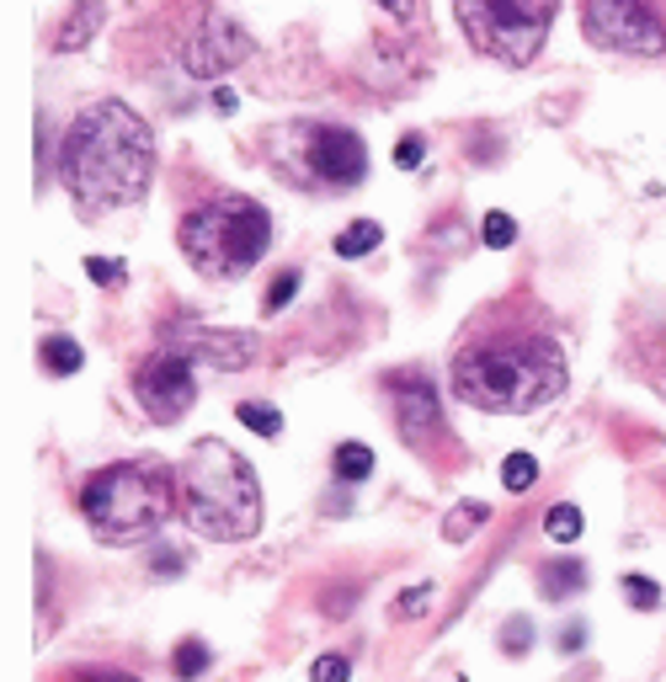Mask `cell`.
Segmentation results:
<instances>
[{"label":"cell","instance_id":"obj_1","mask_svg":"<svg viewBox=\"0 0 666 682\" xmlns=\"http://www.w3.org/2000/svg\"><path fill=\"white\" fill-rule=\"evenodd\" d=\"M565 378H571L565 342L528 294L475 314L453 363H448L453 395L475 411H490V416L539 411L565 389Z\"/></svg>","mask_w":666,"mask_h":682},{"label":"cell","instance_id":"obj_2","mask_svg":"<svg viewBox=\"0 0 666 682\" xmlns=\"http://www.w3.org/2000/svg\"><path fill=\"white\" fill-rule=\"evenodd\" d=\"M150 177H155V133L128 102L102 96L80 107L75 124L64 128L60 186L80 208V219H102L139 203L150 192Z\"/></svg>","mask_w":666,"mask_h":682},{"label":"cell","instance_id":"obj_3","mask_svg":"<svg viewBox=\"0 0 666 682\" xmlns=\"http://www.w3.org/2000/svg\"><path fill=\"white\" fill-rule=\"evenodd\" d=\"M177 486H182V523L197 539L241 544L261 528V480L230 442L197 437L177 469Z\"/></svg>","mask_w":666,"mask_h":682},{"label":"cell","instance_id":"obj_4","mask_svg":"<svg viewBox=\"0 0 666 682\" xmlns=\"http://www.w3.org/2000/svg\"><path fill=\"white\" fill-rule=\"evenodd\" d=\"M80 512L102 544H144L171 517H182V486L177 469L161 459H118L102 464L80 486Z\"/></svg>","mask_w":666,"mask_h":682},{"label":"cell","instance_id":"obj_5","mask_svg":"<svg viewBox=\"0 0 666 682\" xmlns=\"http://www.w3.org/2000/svg\"><path fill=\"white\" fill-rule=\"evenodd\" d=\"M177 246H182V256L192 261L197 278L241 283L272 246V219L245 192H208V197H197V203L182 208Z\"/></svg>","mask_w":666,"mask_h":682},{"label":"cell","instance_id":"obj_6","mask_svg":"<svg viewBox=\"0 0 666 682\" xmlns=\"http://www.w3.org/2000/svg\"><path fill=\"white\" fill-rule=\"evenodd\" d=\"M464 38L475 43V54L523 69L539 60L549 27L560 16V0H453Z\"/></svg>","mask_w":666,"mask_h":682},{"label":"cell","instance_id":"obj_7","mask_svg":"<svg viewBox=\"0 0 666 682\" xmlns=\"http://www.w3.org/2000/svg\"><path fill=\"white\" fill-rule=\"evenodd\" d=\"M592 49L624 60H666V0H581Z\"/></svg>","mask_w":666,"mask_h":682},{"label":"cell","instance_id":"obj_8","mask_svg":"<svg viewBox=\"0 0 666 682\" xmlns=\"http://www.w3.org/2000/svg\"><path fill=\"white\" fill-rule=\"evenodd\" d=\"M384 384H389V400H395V427H400V442H406L417 459H426V464L453 469L464 448H459V437H453L448 416H443L437 384H432L422 369L389 373Z\"/></svg>","mask_w":666,"mask_h":682},{"label":"cell","instance_id":"obj_9","mask_svg":"<svg viewBox=\"0 0 666 682\" xmlns=\"http://www.w3.org/2000/svg\"><path fill=\"white\" fill-rule=\"evenodd\" d=\"M294 160L315 186L342 192L368 177V144L358 128L342 124H294Z\"/></svg>","mask_w":666,"mask_h":682},{"label":"cell","instance_id":"obj_10","mask_svg":"<svg viewBox=\"0 0 666 682\" xmlns=\"http://www.w3.org/2000/svg\"><path fill=\"white\" fill-rule=\"evenodd\" d=\"M133 395H139V406H144V416H150L155 427H177L187 411L197 406L192 358L171 352V347L150 352V358L139 363V373H133Z\"/></svg>","mask_w":666,"mask_h":682},{"label":"cell","instance_id":"obj_11","mask_svg":"<svg viewBox=\"0 0 666 682\" xmlns=\"http://www.w3.org/2000/svg\"><path fill=\"white\" fill-rule=\"evenodd\" d=\"M177 60H182L187 75H197V80H214V75L235 69L241 60H251V33H245L241 22H230L225 11L203 5V11L192 16L187 38L177 43Z\"/></svg>","mask_w":666,"mask_h":682},{"label":"cell","instance_id":"obj_12","mask_svg":"<svg viewBox=\"0 0 666 682\" xmlns=\"http://www.w3.org/2000/svg\"><path fill=\"white\" fill-rule=\"evenodd\" d=\"M171 352H182L192 363H208L219 373H241L261 358V342L251 331H182L177 342H166Z\"/></svg>","mask_w":666,"mask_h":682},{"label":"cell","instance_id":"obj_13","mask_svg":"<svg viewBox=\"0 0 666 682\" xmlns=\"http://www.w3.org/2000/svg\"><path fill=\"white\" fill-rule=\"evenodd\" d=\"M97 27H102V0H75V11L54 27V49H60V54L86 49V43L97 38Z\"/></svg>","mask_w":666,"mask_h":682},{"label":"cell","instance_id":"obj_14","mask_svg":"<svg viewBox=\"0 0 666 682\" xmlns=\"http://www.w3.org/2000/svg\"><path fill=\"white\" fill-rule=\"evenodd\" d=\"M581 587H587V565L581 559H549L545 570H539V597H549V603H565Z\"/></svg>","mask_w":666,"mask_h":682},{"label":"cell","instance_id":"obj_15","mask_svg":"<svg viewBox=\"0 0 666 682\" xmlns=\"http://www.w3.org/2000/svg\"><path fill=\"white\" fill-rule=\"evenodd\" d=\"M331 469H336L342 486H358V480L373 475V448H368V442H342L336 459H331Z\"/></svg>","mask_w":666,"mask_h":682},{"label":"cell","instance_id":"obj_16","mask_svg":"<svg viewBox=\"0 0 666 682\" xmlns=\"http://www.w3.org/2000/svg\"><path fill=\"white\" fill-rule=\"evenodd\" d=\"M581 528H587V517H581V506H571V501H560V506H549L545 512V533L554 539V544H576Z\"/></svg>","mask_w":666,"mask_h":682},{"label":"cell","instance_id":"obj_17","mask_svg":"<svg viewBox=\"0 0 666 682\" xmlns=\"http://www.w3.org/2000/svg\"><path fill=\"white\" fill-rule=\"evenodd\" d=\"M384 246V230L373 224V219H358V224H347L342 235H336V256H368V250H379Z\"/></svg>","mask_w":666,"mask_h":682},{"label":"cell","instance_id":"obj_18","mask_svg":"<svg viewBox=\"0 0 666 682\" xmlns=\"http://www.w3.org/2000/svg\"><path fill=\"white\" fill-rule=\"evenodd\" d=\"M485 517H490V506H485V501H459V506H453V517L443 523V539H448V544H464Z\"/></svg>","mask_w":666,"mask_h":682},{"label":"cell","instance_id":"obj_19","mask_svg":"<svg viewBox=\"0 0 666 682\" xmlns=\"http://www.w3.org/2000/svg\"><path fill=\"white\" fill-rule=\"evenodd\" d=\"M235 422L251 427L256 437H278V433H283V411H278V406H261V400H241V406H235Z\"/></svg>","mask_w":666,"mask_h":682},{"label":"cell","instance_id":"obj_20","mask_svg":"<svg viewBox=\"0 0 666 682\" xmlns=\"http://www.w3.org/2000/svg\"><path fill=\"white\" fill-rule=\"evenodd\" d=\"M208 661H214V651H208L203 640H182L177 656H171V672H177V682H197L208 672Z\"/></svg>","mask_w":666,"mask_h":682},{"label":"cell","instance_id":"obj_21","mask_svg":"<svg viewBox=\"0 0 666 682\" xmlns=\"http://www.w3.org/2000/svg\"><path fill=\"white\" fill-rule=\"evenodd\" d=\"M80 342H69V336H49L43 342V369L60 373V378H69V373H80Z\"/></svg>","mask_w":666,"mask_h":682},{"label":"cell","instance_id":"obj_22","mask_svg":"<svg viewBox=\"0 0 666 682\" xmlns=\"http://www.w3.org/2000/svg\"><path fill=\"white\" fill-rule=\"evenodd\" d=\"M539 480V464H534V453H512L507 464H501V486L507 491H528Z\"/></svg>","mask_w":666,"mask_h":682},{"label":"cell","instance_id":"obj_23","mask_svg":"<svg viewBox=\"0 0 666 682\" xmlns=\"http://www.w3.org/2000/svg\"><path fill=\"white\" fill-rule=\"evenodd\" d=\"M618 592H624V597H629V608H640V614L662 608V587H656V581H645V576H624V581H618Z\"/></svg>","mask_w":666,"mask_h":682},{"label":"cell","instance_id":"obj_24","mask_svg":"<svg viewBox=\"0 0 666 682\" xmlns=\"http://www.w3.org/2000/svg\"><path fill=\"white\" fill-rule=\"evenodd\" d=\"M481 235H485V246H490V250H507L512 241H517V219H512V214H501V208H490V214H485V224H481Z\"/></svg>","mask_w":666,"mask_h":682},{"label":"cell","instance_id":"obj_25","mask_svg":"<svg viewBox=\"0 0 666 682\" xmlns=\"http://www.w3.org/2000/svg\"><path fill=\"white\" fill-rule=\"evenodd\" d=\"M294 294H299V272L289 267V272H278V278H272V288H267L261 310H267V314H283V310H289V299H294Z\"/></svg>","mask_w":666,"mask_h":682},{"label":"cell","instance_id":"obj_26","mask_svg":"<svg viewBox=\"0 0 666 682\" xmlns=\"http://www.w3.org/2000/svg\"><path fill=\"white\" fill-rule=\"evenodd\" d=\"M432 597H437V587H432V581H417L411 592H400V603H395V619H422L426 608H432Z\"/></svg>","mask_w":666,"mask_h":682},{"label":"cell","instance_id":"obj_27","mask_svg":"<svg viewBox=\"0 0 666 682\" xmlns=\"http://www.w3.org/2000/svg\"><path fill=\"white\" fill-rule=\"evenodd\" d=\"M528 645H534V623L528 619L501 623V651H507V656H528Z\"/></svg>","mask_w":666,"mask_h":682},{"label":"cell","instance_id":"obj_28","mask_svg":"<svg viewBox=\"0 0 666 682\" xmlns=\"http://www.w3.org/2000/svg\"><path fill=\"white\" fill-rule=\"evenodd\" d=\"M347 678H353V667H347V656H336V651L309 667V682H347Z\"/></svg>","mask_w":666,"mask_h":682},{"label":"cell","instance_id":"obj_29","mask_svg":"<svg viewBox=\"0 0 666 682\" xmlns=\"http://www.w3.org/2000/svg\"><path fill=\"white\" fill-rule=\"evenodd\" d=\"M86 278H91V283H107V288H118V283H123V267L113 261V256H86Z\"/></svg>","mask_w":666,"mask_h":682},{"label":"cell","instance_id":"obj_30","mask_svg":"<svg viewBox=\"0 0 666 682\" xmlns=\"http://www.w3.org/2000/svg\"><path fill=\"white\" fill-rule=\"evenodd\" d=\"M422 139H417V133H411V139H400V150H395V166H400V171H417V166H422Z\"/></svg>","mask_w":666,"mask_h":682},{"label":"cell","instance_id":"obj_31","mask_svg":"<svg viewBox=\"0 0 666 682\" xmlns=\"http://www.w3.org/2000/svg\"><path fill=\"white\" fill-rule=\"evenodd\" d=\"M177 570H187V559L177 550H155V576H177Z\"/></svg>","mask_w":666,"mask_h":682},{"label":"cell","instance_id":"obj_32","mask_svg":"<svg viewBox=\"0 0 666 682\" xmlns=\"http://www.w3.org/2000/svg\"><path fill=\"white\" fill-rule=\"evenodd\" d=\"M75 682H139L133 672H113V667H97V672H75Z\"/></svg>","mask_w":666,"mask_h":682},{"label":"cell","instance_id":"obj_33","mask_svg":"<svg viewBox=\"0 0 666 682\" xmlns=\"http://www.w3.org/2000/svg\"><path fill=\"white\" fill-rule=\"evenodd\" d=\"M587 645V623H571L565 634H560V651H581Z\"/></svg>","mask_w":666,"mask_h":682},{"label":"cell","instance_id":"obj_34","mask_svg":"<svg viewBox=\"0 0 666 682\" xmlns=\"http://www.w3.org/2000/svg\"><path fill=\"white\" fill-rule=\"evenodd\" d=\"M379 5H384L389 16H400V22H411V16H417V0H379Z\"/></svg>","mask_w":666,"mask_h":682}]
</instances>
